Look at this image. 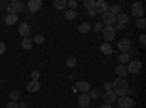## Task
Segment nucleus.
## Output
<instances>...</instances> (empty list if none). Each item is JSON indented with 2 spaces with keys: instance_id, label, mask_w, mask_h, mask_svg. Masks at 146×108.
<instances>
[{
  "instance_id": "26",
  "label": "nucleus",
  "mask_w": 146,
  "mask_h": 108,
  "mask_svg": "<svg viewBox=\"0 0 146 108\" xmlns=\"http://www.w3.org/2000/svg\"><path fill=\"white\" fill-rule=\"evenodd\" d=\"M66 64H67V67H76L78 66V60L75 57H70V58H67Z\"/></svg>"
},
{
  "instance_id": "18",
  "label": "nucleus",
  "mask_w": 146,
  "mask_h": 108,
  "mask_svg": "<svg viewBox=\"0 0 146 108\" xmlns=\"http://www.w3.org/2000/svg\"><path fill=\"white\" fill-rule=\"evenodd\" d=\"M53 6H54L56 9H58V10H63V9L67 7V2H66V0H54Z\"/></svg>"
},
{
  "instance_id": "42",
  "label": "nucleus",
  "mask_w": 146,
  "mask_h": 108,
  "mask_svg": "<svg viewBox=\"0 0 146 108\" xmlns=\"http://www.w3.org/2000/svg\"><path fill=\"white\" fill-rule=\"evenodd\" d=\"M101 108H111V105H110V104H104V105H101Z\"/></svg>"
},
{
  "instance_id": "28",
  "label": "nucleus",
  "mask_w": 146,
  "mask_h": 108,
  "mask_svg": "<svg viewBox=\"0 0 146 108\" xmlns=\"http://www.w3.org/2000/svg\"><path fill=\"white\" fill-rule=\"evenodd\" d=\"M9 98H10V101H18L19 99V92L18 91H12L9 93Z\"/></svg>"
},
{
  "instance_id": "24",
  "label": "nucleus",
  "mask_w": 146,
  "mask_h": 108,
  "mask_svg": "<svg viewBox=\"0 0 146 108\" xmlns=\"http://www.w3.org/2000/svg\"><path fill=\"white\" fill-rule=\"evenodd\" d=\"M129 58H130L129 53H121V54L118 56V62H120V64H124V63L129 62Z\"/></svg>"
},
{
  "instance_id": "25",
  "label": "nucleus",
  "mask_w": 146,
  "mask_h": 108,
  "mask_svg": "<svg viewBox=\"0 0 146 108\" xmlns=\"http://www.w3.org/2000/svg\"><path fill=\"white\" fill-rule=\"evenodd\" d=\"M88 95H89V98H92V99H100L102 97V93L100 91H96V89L91 91V93H88Z\"/></svg>"
},
{
  "instance_id": "14",
  "label": "nucleus",
  "mask_w": 146,
  "mask_h": 108,
  "mask_svg": "<svg viewBox=\"0 0 146 108\" xmlns=\"http://www.w3.org/2000/svg\"><path fill=\"white\" fill-rule=\"evenodd\" d=\"M19 35H22L23 38H28V35H31V27L28 25V23H21Z\"/></svg>"
},
{
  "instance_id": "29",
  "label": "nucleus",
  "mask_w": 146,
  "mask_h": 108,
  "mask_svg": "<svg viewBox=\"0 0 146 108\" xmlns=\"http://www.w3.org/2000/svg\"><path fill=\"white\" fill-rule=\"evenodd\" d=\"M34 42L35 44H42L44 42V35H41V34L35 35V37H34Z\"/></svg>"
},
{
  "instance_id": "2",
  "label": "nucleus",
  "mask_w": 146,
  "mask_h": 108,
  "mask_svg": "<svg viewBox=\"0 0 146 108\" xmlns=\"http://www.w3.org/2000/svg\"><path fill=\"white\" fill-rule=\"evenodd\" d=\"M6 9L9 12V15H16L18 12H22L23 10V5L21 2H16V0H13V2H10L6 5Z\"/></svg>"
},
{
  "instance_id": "1",
  "label": "nucleus",
  "mask_w": 146,
  "mask_h": 108,
  "mask_svg": "<svg viewBox=\"0 0 146 108\" xmlns=\"http://www.w3.org/2000/svg\"><path fill=\"white\" fill-rule=\"evenodd\" d=\"M113 83V92L115 93V95H120V97H126V92L129 91V85H127V82H126V79H121V78H118V79H115L114 82H111Z\"/></svg>"
},
{
  "instance_id": "43",
  "label": "nucleus",
  "mask_w": 146,
  "mask_h": 108,
  "mask_svg": "<svg viewBox=\"0 0 146 108\" xmlns=\"http://www.w3.org/2000/svg\"><path fill=\"white\" fill-rule=\"evenodd\" d=\"M117 108H118V107H117Z\"/></svg>"
},
{
  "instance_id": "37",
  "label": "nucleus",
  "mask_w": 146,
  "mask_h": 108,
  "mask_svg": "<svg viewBox=\"0 0 146 108\" xmlns=\"http://www.w3.org/2000/svg\"><path fill=\"white\" fill-rule=\"evenodd\" d=\"M67 5L72 7V10H75L76 9V6H78V3L76 2H73V0H70V2H67Z\"/></svg>"
},
{
  "instance_id": "15",
  "label": "nucleus",
  "mask_w": 146,
  "mask_h": 108,
  "mask_svg": "<svg viewBox=\"0 0 146 108\" xmlns=\"http://www.w3.org/2000/svg\"><path fill=\"white\" fill-rule=\"evenodd\" d=\"M76 88H78L80 92H83V93H86V92L91 91V86H89V83H88L86 80H79V82L76 83Z\"/></svg>"
},
{
  "instance_id": "38",
  "label": "nucleus",
  "mask_w": 146,
  "mask_h": 108,
  "mask_svg": "<svg viewBox=\"0 0 146 108\" xmlns=\"http://www.w3.org/2000/svg\"><path fill=\"white\" fill-rule=\"evenodd\" d=\"M6 51V44L5 42H0V54H3Z\"/></svg>"
},
{
  "instance_id": "3",
  "label": "nucleus",
  "mask_w": 146,
  "mask_h": 108,
  "mask_svg": "<svg viewBox=\"0 0 146 108\" xmlns=\"http://www.w3.org/2000/svg\"><path fill=\"white\" fill-rule=\"evenodd\" d=\"M92 10L95 12V15H104L108 10V3L104 2V0H98V2H95V6Z\"/></svg>"
},
{
  "instance_id": "36",
  "label": "nucleus",
  "mask_w": 146,
  "mask_h": 108,
  "mask_svg": "<svg viewBox=\"0 0 146 108\" xmlns=\"http://www.w3.org/2000/svg\"><path fill=\"white\" fill-rule=\"evenodd\" d=\"M104 88H105L107 92H108V91H113V83H111V82H107L105 85H104Z\"/></svg>"
},
{
  "instance_id": "8",
  "label": "nucleus",
  "mask_w": 146,
  "mask_h": 108,
  "mask_svg": "<svg viewBox=\"0 0 146 108\" xmlns=\"http://www.w3.org/2000/svg\"><path fill=\"white\" fill-rule=\"evenodd\" d=\"M131 13H133V16H143V13H145V10H143V6H142V3L140 2H137V3H133L131 5Z\"/></svg>"
},
{
  "instance_id": "39",
  "label": "nucleus",
  "mask_w": 146,
  "mask_h": 108,
  "mask_svg": "<svg viewBox=\"0 0 146 108\" xmlns=\"http://www.w3.org/2000/svg\"><path fill=\"white\" fill-rule=\"evenodd\" d=\"M88 15L92 18V16H95V12H94V10H88Z\"/></svg>"
},
{
  "instance_id": "31",
  "label": "nucleus",
  "mask_w": 146,
  "mask_h": 108,
  "mask_svg": "<svg viewBox=\"0 0 146 108\" xmlns=\"http://www.w3.org/2000/svg\"><path fill=\"white\" fill-rule=\"evenodd\" d=\"M120 10H121V7H120L118 5H114V6H111V13H113L114 16H117V15L120 13Z\"/></svg>"
},
{
  "instance_id": "9",
  "label": "nucleus",
  "mask_w": 146,
  "mask_h": 108,
  "mask_svg": "<svg viewBox=\"0 0 146 108\" xmlns=\"http://www.w3.org/2000/svg\"><path fill=\"white\" fill-rule=\"evenodd\" d=\"M117 47H118V50H120L121 53H127V51L131 48V44H130V41H129L127 38H123V40L118 41Z\"/></svg>"
},
{
  "instance_id": "27",
  "label": "nucleus",
  "mask_w": 146,
  "mask_h": 108,
  "mask_svg": "<svg viewBox=\"0 0 146 108\" xmlns=\"http://www.w3.org/2000/svg\"><path fill=\"white\" fill-rule=\"evenodd\" d=\"M83 6L86 7L88 10H92L94 6H95V2H94V0H85V2H83Z\"/></svg>"
},
{
  "instance_id": "6",
  "label": "nucleus",
  "mask_w": 146,
  "mask_h": 108,
  "mask_svg": "<svg viewBox=\"0 0 146 108\" xmlns=\"http://www.w3.org/2000/svg\"><path fill=\"white\" fill-rule=\"evenodd\" d=\"M102 34H104L105 41H107V42H110V41H113V40H114V37H115V28H114V27H104Z\"/></svg>"
},
{
  "instance_id": "21",
  "label": "nucleus",
  "mask_w": 146,
  "mask_h": 108,
  "mask_svg": "<svg viewBox=\"0 0 146 108\" xmlns=\"http://www.w3.org/2000/svg\"><path fill=\"white\" fill-rule=\"evenodd\" d=\"M5 22L7 23V25H15V23L18 22V15H7Z\"/></svg>"
},
{
  "instance_id": "22",
  "label": "nucleus",
  "mask_w": 146,
  "mask_h": 108,
  "mask_svg": "<svg viewBox=\"0 0 146 108\" xmlns=\"http://www.w3.org/2000/svg\"><path fill=\"white\" fill-rule=\"evenodd\" d=\"M22 48L23 50H31L32 48V40L31 38H23L22 40Z\"/></svg>"
},
{
  "instance_id": "17",
  "label": "nucleus",
  "mask_w": 146,
  "mask_h": 108,
  "mask_svg": "<svg viewBox=\"0 0 146 108\" xmlns=\"http://www.w3.org/2000/svg\"><path fill=\"white\" fill-rule=\"evenodd\" d=\"M115 73H117L121 79H124V78L127 76V69H126V66H124V64H118V66L115 67Z\"/></svg>"
},
{
  "instance_id": "32",
  "label": "nucleus",
  "mask_w": 146,
  "mask_h": 108,
  "mask_svg": "<svg viewBox=\"0 0 146 108\" xmlns=\"http://www.w3.org/2000/svg\"><path fill=\"white\" fill-rule=\"evenodd\" d=\"M31 78H32V80L38 82V79H40V72H38V70H32V73H31Z\"/></svg>"
},
{
  "instance_id": "13",
  "label": "nucleus",
  "mask_w": 146,
  "mask_h": 108,
  "mask_svg": "<svg viewBox=\"0 0 146 108\" xmlns=\"http://www.w3.org/2000/svg\"><path fill=\"white\" fill-rule=\"evenodd\" d=\"M102 99H104L105 104H113V102L117 99V95H115L113 91H108V92H105V93L102 95Z\"/></svg>"
},
{
  "instance_id": "11",
  "label": "nucleus",
  "mask_w": 146,
  "mask_h": 108,
  "mask_svg": "<svg viewBox=\"0 0 146 108\" xmlns=\"http://www.w3.org/2000/svg\"><path fill=\"white\" fill-rule=\"evenodd\" d=\"M102 21H104V23H107V27H113V23H115V16L111 12H105L102 15Z\"/></svg>"
},
{
  "instance_id": "34",
  "label": "nucleus",
  "mask_w": 146,
  "mask_h": 108,
  "mask_svg": "<svg viewBox=\"0 0 146 108\" xmlns=\"http://www.w3.org/2000/svg\"><path fill=\"white\" fill-rule=\"evenodd\" d=\"M6 108H19V104L16 101H9L7 105H6Z\"/></svg>"
},
{
  "instance_id": "30",
  "label": "nucleus",
  "mask_w": 146,
  "mask_h": 108,
  "mask_svg": "<svg viewBox=\"0 0 146 108\" xmlns=\"http://www.w3.org/2000/svg\"><path fill=\"white\" fill-rule=\"evenodd\" d=\"M136 27H137V28H140V29H143V28L146 27V21H145L143 18L137 19V22H136Z\"/></svg>"
},
{
  "instance_id": "20",
  "label": "nucleus",
  "mask_w": 146,
  "mask_h": 108,
  "mask_svg": "<svg viewBox=\"0 0 146 108\" xmlns=\"http://www.w3.org/2000/svg\"><path fill=\"white\" fill-rule=\"evenodd\" d=\"M89 31H91V23L83 22V23H80V25H79V32L80 34H88Z\"/></svg>"
},
{
  "instance_id": "16",
  "label": "nucleus",
  "mask_w": 146,
  "mask_h": 108,
  "mask_svg": "<svg viewBox=\"0 0 146 108\" xmlns=\"http://www.w3.org/2000/svg\"><path fill=\"white\" fill-rule=\"evenodd\" d=\"M40 88H41L40 82H35V80H32V82H29V83H28L27 91H28L29 93H34V92H38V91H40Z\"/></svg>"
},
{
  "instance_id": "23",
  "label": "nucleus",
  "mask_w": 146,
  "mask_h": 108,
  "mask_svg": "<svg viewBox=\"0 0 146 108\" xmlns=\"http://www.w3.org/2000/svg\"><path fill=\"white\" fill-rule=\"evenodd\" d=\"M64 16H66V19H67V21H73V19H76V16H78V12L70 9V10H67V12H66V15H64Z\"/></svg>"
},
{
  "instance_id": "33",
  "label": "nucleus",
  "mask_w": 146,
  "mask_h": 108,
  "mask_svg": "<svg viewBox=\"0 0 146 108\" xmlns=\"http://www.w3.org/2000/svg\"><path fill=\"white\" fill-rule=\"evenodd\" d=\"M94 29H95V32H101V31L104 29L102 22H96V23H95V27H94Z\"/></svg>"
},
{
  "instance_id": "10",
  "label": "nucleus",
  "mask_w": 146,
  "mask_h": 108,
  "mask_svg": "<svg viewBox=\"0 0 146 108\" xmlns=\"http://www.w3.org/2000/svg\"><path fill=\"white\" fill-rule=\"evenodd\" d=\"M41 6H42L41 0H29L28 2V9L32 12V13H36V12L41 9Z\"/></svg>"
},
{
  "instance_id": "5",
  "label": "nucleus",
  "mask_w": 146,
  "mask_h": 108,
  "mask_svg": "<svg viewBox=\"0 0 146 108\" xmlns=\"http://www.w3.org/2000/svg\"><path fill=\"white\" fill-rule=\"evenodd\" d=\"M126 69H127V73H133V75L140 73V70H142V63L137 62V60H131Z\"/></svg>"
},
{
  "instance_id": "41",
  "label": "nucleus",
  "mask_w": 146,
  "mask_h": 108,
  "mask_svg": "<svg viewBox=\"0 0 146 108\" xmlns=\"http://www.w3.org/2000/svg\"><path fill=\"white\" fill-rule=\"evenodd\" d=\"M5 6H6V2H0V10H2Z\"/></svg>"
},
{
  "instance_id": "12",
  "label": "nucleus",
  "mask_w": 146,
  "mask_h": 108,
  "mask_svg": "<svg viewBox=\"0 0 146 108\" xmlns=\"http://www.w3.org/2000/svg\"><path fill=\"white\" fill-rule=\"evenodd\" d=\"M89 102H91V98H89V95H88V93H80V95H79V99H78L79 107L86 108V107L89 105Z\"/></svg>"
},
{
  "instance_id": "35",
  "label": "nucleus",
  "mask_w": 146,
  "mask_h": 108,
  "mask_svg": "<svg viewBox=\"0 0 146 108\" xmlns=\"http://www.w3.org/2000/svg\"><path fill=\"white\" fill-rule=\"evenodd\" d=\"M139 41H140V45H142V47L146 45V35H145V34H142L140 37H139Z\"/></svg>"
},
{
  "instance_id": "4",
  "label": "nucleus",
  "mask_w": 146,
  "mask_h": 108,
  "mask_svg": "<svg viewBox=\"0 0 146 108\" xmlns=\"http://www.w3.org/2000/svg\"><path fill=\"white\" fill-rule=\"evenodd\" d=\"M129 22V16L123 12H120V13L115 16V23H117V29H124V27L127 25Z\"/></svg>"
},
{
  "instance_id": "40",
  "label": "nucleus",
  "mask_w": 146,
  "mask_h": 108,
  "mask_svg": "<svg viewBox=\"0 0 146 108\" xmlns=\"http://www.w3.org/2000/svg\"><path fill=\"white\" fill-rule=\"evenodd\" d=\"M19 105H21V108H28V107H27V102H23V101H22Z\"/></svg>"
},
{
  "instance_id": "7",
  "label": "nucleus",
  "mask_w": 146,
  "mask_h": 108,
  "mask_svg": "<svg viewBox=\"0 0 146 108\" xmlns=\"http://www.w3.org/2000/svg\"><path fill=\"white\" fill-rule=\"evenodd\" d=\"M135 107V101L129 97H120L118 99V108H133Z\"/></svg>"
},
{
  "instance_id": "19",
  "label": "nucleus",
  "mask_w": 146,
  "mask_h": 108,
  "mask_svg": "<svg viewBox=\"0 0 146 108\" xmlns=\"http://www.w3.org/2000/svg\"><path fill=\"white\" fill-rule=\"evenodd\" d=\"M101 51H102L104 54H113L114 48H113V45L110 44V42H104V44L101 45Z\"/></svg>"
}]
</instances>
